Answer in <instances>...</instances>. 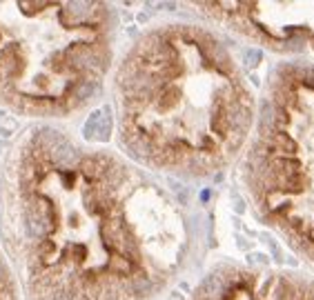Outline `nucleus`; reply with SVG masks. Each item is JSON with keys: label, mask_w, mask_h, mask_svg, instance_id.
<instances>
[{"label": "nucleus", "mask_w": 314, "mask_h": 300, "mask_svg": "<svg viewBox=\"0 0 314 300\" xmlns=\"http://www.w3.org/2000/svg\"><path fill=\"white\" fill-rule=\"evenodd\" d=\"M0 240L22 300H158L196 258V220L152 171L31 122L0 165Z\"/></svg>", "instance_id": "obj_1"}, {"label": "nucleus", "mask_w": 314, "mask_h": 300, "mask_svg": "<svg viewBox=\"0 0 314 300\" xmlns=\"http://www.w3.org/2000/svg\"><path fill=\"white\" fill-rule=\"evenodd\" d=\"M118 151L154 176L209 180L241 163L259 98L223 33L205 20L145 27L109 78Z\"/></svg>", "instance_id": "obj_2"}, {"label": "nucleus", "mask_w": 314, "mask_h": 300, "mask_svg": "<svg viewBox=\"0 0 314 300\" xmlns=\"http://www.w3.org/2000/svg\"><path fill=\"white\" fill-rule=\"evenodd\" d=\"M118 13L103 2H0V107L63 125L101 100Z\"/></svg>", "instance_id": "obj_3"}, {"label": "nucleus", "mask_w": 314, "mask_h": 300, "mask_svg": "<svg viewBox=\"0 0 314 300\" xmlns=\"http://www.w3.org/2000/svg\"><path fill=\"white\" fill-rule=\"evenodd\" d=\"M239 178L256 220L314 269V63L268 71Z\"/></svg>", "instance_id": "obj_4"}, {"label": "nucleus", "mask_w": 314, "mask_h": 300, "mask_svg": "<svg viewBox=\"0 0 314 300\" xmlns=\"http://www.w3.org/2000/svg\"><path fill=\"white\" fill-rule=\"evenodd\" d=\"M187 9L221 33L288 60L314 63V2H192Z\"/></svg>", "instance_id": "obj_5"}, {"label": "nucleus", "mask_w": 314, "mask_h": 300, "mask_svg": "<svg viewBox=\"0 0 314 300\" xmlns=\"http://www.w3.org/2000/svg\"><path fill=\"white\" fill-rule=\"evenodd\" d=\"M189 300H314V274L245 263H218Z\"/></svg>", "instance_id": "obj_6"}, {"label": "nucleus", "mask_w": 314, "mask_h": 300, "mask_svg": "<svg viewBox=\"0 0 314 300\" xmlns=\"http://www.w3.org/2000/svg\"><path fill=\"white\" fill-rule=\"evenodd\" d=\"M0 300H22L18 280L13 276V269L4 251H0Z\"/></svg>", "instance_id": "obj_7"}]
</instances>
